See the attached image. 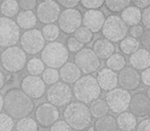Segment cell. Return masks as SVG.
<instances>
[{"label":"cell","mask_w":150,"mask_h":131,"mask_svg":"<svg viewBox=\"0 0 150 131\" xmlns=\"http://www.w3.org/2000/svg\"><path fill=\"white\" fill-rule=\"evenodd\" d=\"M5 84V77L4 75H3V73L1 71H0V89L4 86Z\"/></svg>","instance_id":"cell-49"},{"label":"cell","mask_w":150,"mask_h":131,"mask_svg":"<svg viewBox=\"0 0 150 131\" xmlns=\"http://www.w3.org/2000/svg\"><path fill=\"white\" fill-rule=\"evenodd\" d=\"M80 4L83 7L88 8V11H94V9H98L100 7H102L104 5V1L100 0V1H97V0H82L80 1Z\"/></svg>","instance_id":"cell-39"},{"label":"cell","mask_w":150,"mask_h":131,"mask_svg":"<svg viewBox=\"0 0 150 131\" xmlns=\"http://www.w3.org/2000/svg\"><path fill=\"white\" fill-rule=\"evenodd\" d=\"M13 126V119L6 114H0V131H11Z\"/></svg>","instance_id":"cell-37"},{"label":"cell","mask_w":150,"mask_h":131,"mask_svg":"<svg viewBox=\"0 0 150 131\" xmlns=\"http://www.w3.org/2000/svg\"><path fill=\"white\" fill-rule=\"evenodd\" d=\"M59 76H60V78L64 83L73 84L81 77V72L75 66L74 62H67L61 68L60 72H59Z\"/></svg>","instance_id":"cell-21"},{"label":"cell","mask_w":150,"mask_h":131,"mask_svg":"<svg viewBox=\"0 0 150 131\" xmlns=\"http://www.w3.org/2000/svg\"><path fill=\"white\" fill-rule=\"evenodd\" d=\"M88 131H95V128H94V127H90Z\"/></svg>","instance_id":"cell-51"},{"label":"cell","mask_w":150,"mask_h":131,"mask_svg":"<svg viewBox=\"0 0 150 131\" xmlns=\"http://www.w3.org/2000/svg\"><path fill=\"white\" fill-rule=\"evenodd\" d=\"M129 64L132 68L136 71H144L149 69L150 66V54L146 49H138L129 56Z\"/></svg>","instance_id":"cell-20"},{"label":"cell","mask_w":150,"mask_h":131,"mask_svg":"<svg viewBox=\"0 0 150 131\" xmlns=\"http://www.w3.org/2000/svg\"><path fill=\"white\" fill-rule=\"evenodd\" d=\"M59 117H60V112L58 108L48 102L40 104L35 111L36 122L44 128L52 126L56 121L59 120Z\"/></svg>","instance_id":"cell-14"},{"label":"cell","mask_w":150,"mask_h":131,"mask_svg":"<svg viewBox=\"0 0 150 131\" xmlns=\"http://www.w3.org/2000/svg\"><path fill=\"white\" fill-rule=\"evenodd\" d=\"M129 109L135 117H147L150 112V99L143 92L136 93L131 97Z\"/></svg>","instance_id":"cell-17"},{"label":"cell","mask_w":150,"mask_h":131,"mask_svg":"<svg viewBox=\"0 0 150 131\" xmlns=\"http://www.w3.org/2000/svg\"><path fill=\"white\" fill-rule=\"evenodd\" d=\"M127 26L118 15H111L105 20L102 27V34L104 39L112 42H120L127 34Z\"/></svg>","instance_id":"cell-6"},{"label":"cell","mask_w":150,"mask_h":131,"mask_svg":"<svg viewBox=\"0 0 150 131\" xmlns=\"http://www.w3.org/2000/svg\"><path fill=\"white\" fill-rule=\"evenodd\" d=\"M20 6L18 4V1L16 0H5L2 3H0V13H2L4 18L11 19L13 17H17L19 13Z\"/></svg>","instance_id":"cell-29"},{"label":"cell","mask_w":150,"mask_h":131,"mask_svg":"<svg viewBox=\"0 0 150 131\" xmlns=\"http://www.w3.org/2000/svg\"><path fill=\"white\" fill-rule=\"evenodd\" d=\"M42 81L44 82V84H48V85H52V84L57 83L60 79L59 76V72L56 69H44V71L42 72Z\"/></svg>","instance_id":"cell-36"},{"label":"cell","mask_w":150,"mask_h":131,"mask_svg":"<svg viewBox=\"0 0 150 131\" xmlns=\"http://www.w3.org/2000/svg\"><path fill=\"white\" fill-rule=\"evenodd\" d=\"M64 121L71 129L80 131L88 128L92 123V116L86 104L79 102H73L67 104L63 112Z\"/></svg>","instance_id":"cell-2"},{"label":"cell","mask_w":150,"mask_h":131,"mask_svg":"<svg viewBox=\"0 0 150 131\" xmlns=\"http://www.w3.org/2000/svg\"><path fill=\"white\" fill-rule=\"evenodd\" d=\"M132 4L134 5V6L135 7H137V8H147V7H149V5H150V1L149 0H137V1H133V2H132Z\"/></svg>","instance_id":"cell-48"},{"label":"cell","mask_w":150,"mask_h":131,"mask_svg":"<svg viewBox=\"0 0 150 131\" xmlns=\"http://www.w3.org/2000/svg\"><path fill=\"white\" fill-rule=\"evenodd\" d=\"M119 18L122 20V22L127 26L134 27L141 22V11L131 4L125 11H121V15Z\"/></svg>","instance_id":"cell-23"},{"label":"cell","mask_w":150,"mask_h":131,"mask_svg":"<svg viewBox=\"0 0 150 131\" xmlns=\"http://www.w3.org/2000/svg\"><path fill=\"white\" fill-rule=\"evenodd\" d=\"M104 4L106 5L107 9L112 13H121L132 4V1L129 0H107L104 2Z\"/></svg>","instance_id":"cell-34"},{"label":"cell","mask_w":150,"mask_h":131,"mask_svg":"<svg viewBox=\"0 0 150 131\" xmlns=\"http://www.w3.org/2000/svg\"><path fill=\"white\" fill-rule=\"evenodd\" d=\"M3 109L11 119L29 117L34 110V102L19 88L9 89L3 96Z\"/></svg>","instance_id":"cell-1"},{"label":"cell","mask_w":150,"mask_h":131,"mask_svg":"<svg viewBox=\"0 0 150 131\" xmlns=\"http://www.w3.org/2000/svg\"><path fill=\"white\" fill-rule=\"evenodd\" d=\"M92 50L95 52V54L99 60L100 58L101 60H107L109 56H111L114 53L115 47L110 41L104 39V38H100L94 43Z\"/></svg>","instance_id":"cell-22"},{"label":"cell","mask_w":150,"mask_h":131,"mask_svg":"<svg viewBox=\"0 0 150 131\" xmlns=\"http://www.w3.org/2000/svg\"><path fill=\"white\" fill-rule=\"evenodd\" d=\"M105 20H106V18H105L104 13L99 11V9L86 11L84 15H82L81 24H83V27H86L94 34L102 30Z\"/></svg>","instance_id":"cell-18"},{"label":"cell","mask_w":150,"mask_h":131,"mask_svg":"<svg viewBox=\"0 0 150 131\" xmlns=\"http://www.w3.org/2000/svg\"><path fill=\"white\" fill-rule=\"evenodd\" d=\"M0 57H1V52H0Z\"/></svg>","instance_id":"cell-52"},{"label":"cell","mask_w":150,"mask_h":131,"mask_svg":"<svg viewBox=\"0 0 150 131\" xmlns=\"http://www.w3.org/2000/svg\"><path fill=\"white\" fill-rule=\"evenodd\" d=\"M141 42L142 45L144 46V49L148 50L150 47V30H146L141 36Z\"/></svg>","instance_id":"cell-44"},{"label":"cell","mask_w":150,"mask_h":131,"mask_svg":"<svg viewBox=\"0 0 150 131\" xmlns=\"http://www.w3.org/2000/svg\"><path fill=\"white\" fill-rule=\"evenodd\" d=\"M50 131H72V129L64 120H58L50 126Z\"/></svg>","instance_id":"cell-40"},{"label":"cell","mask_w":150,"mask_h":131,"mask_svg":"<svg viewBox=\"0 0 150 131\" xmlns=\"http://www.w3.org/2000/svg\"><path fill=\"white\" fill-rule=\"evenodd\" d=\"M16 24H17L19 28L28 31V30L34 29V27L37 24V19H36V15L33 11H23L18 13Z\"/></svg>","instance_id":"cell-24"},{"label":"cell","mask_w":150,"mask_h":131,"mask_svg":"<svg viewBox=\"0 0 150 131\" xmlns=\"http://www.w3.org/2000/svg\"><path fill=\"white\" fill-rule=\"evenodd\" d=\"M129 33H131V37L135 38V39H137V38H140L142 36V34L144 33V29L143 27H141V26L137 25V26H134V27L131 28V30H129Z\"/></svg>","instance_id":"cell-45"},{"label":"cell","mask_w":150,"mask_h":131,"mask_svg":"<svg viewBox=\"0 0 150 131\" xmlns=\"http://www.w3.org/2000/svg\"><path fill=\"white\" fill-rule=\"evenodd\" d=\"M140 47V42L137 39L133 37H125L120 41L119 44V48H120L121 52L127 55H132L134 52H136Z\"/></svg>","instance_id":"cell-30"},{"label":"cell","mask_w":150,"mask_h":131,"mask_svg":"<svg viewBox=\"0 0 150 131\" xmlns=\"http://www.w3.org/2000/svg\"><path fill=\"white\" fill-rule=\"evenodd\" d=\"M57 3L60 5V7L63 6L67 9H72L79 4V1L77 0H59Z\"/></svg>","instance_id":"cell-42"},{"label":"cell","mask_w":150,"mask_h":131,"mask_svg":"<svg viewBox=\"0 0 150 131\" xmlns=\"http://www.w3.org/2000/svg\"><path fill=\"white\" fill-rule=\"evenodd\" d=\"M74 64L81 73L92 74L100 67V60L92 48H82L74 56Z\"/></svg>","instance_id":"cell-10"},{"label":"cell","mask_w":150,"mask_h":131,"mask_svg":"<svg viewBox=\"0 0 150 131\" xmlns=\"http://www.w3.org/2000/svg\"><path fill=\"white\" fill-rule=\"evenodd\" d=\"M22 49L27 54H37L43 49L45 45L41 32L37 29H32L26 31L20 37Z\"/></svg>","instance_id":"cell-11"},{"label":"cell","mask_w":150,"mask_h":131,"mask_svg":"<svg viewBox=\"0 0 150 131\" xmlns=\"http://www.w3.org/2000/svg\"><path fill=\"white\" fill-rule=\"evenodd\" d=\"M26 68H27V72L30 74V76H38L44 71V64L40 58L32 57L27 62Z\"/></svg>","instance_id":"cell-31"},{"label":"cell","mask_w":150,"mask_h":131,"mask_svg":"<svg viewBox=\"0 0 150 131\" xmlns=\"http://www.w3.org/2000/svg\"><path fill=\"white\" fill-rule=\"evenodd\" d=\"M96 80L100 89L105 91H110L117 87V74L107 68L98 72Z\"/></svg>","instance_id":"cell-19"},{"label":"cell","mask_w":150,"mask_h":131,"mask_svg":"<svg viewBox=\"0 0 150 131\" xmlns=\"http://www.w3.org/2000/svg\"><path fill=\"white\" fill-rule=\"evenodd\" d=\"M16 129L17 131H38V124L33 118L26 117L18 121Z\"/></svg>","instance_id":"cell-33"},{"label":"cell","mask_w":150,"mask_h":131,"mask_svg":"<svg viewBox=\"0 0 150 131\" xmlns=\"http://www.w3.org/2000/svg\"><path fill=\"white\" fill-rule=\"evenodd\" d=\"M141 21L147 30L150 29V7H147L141 13Z\"/></svg>","instance_id":"cell-43"},{"label":"cell","mask_w":150,"mask_h":131,"mask_svg":"<svg viewBox=\"0 0 150 131\" xmlns=\"http://www.w3.org/2000/svg\"><path fill=\"white\" fill-rule=\"evenodd\" d=\"M59 29L65 34H73L79 27H81L82 15L78 9H65L61 11L58 19Z\"/></svg>","instance_id":"cell-12"},{"label":"cell","mask_w":150,"mask_h":131,"mask_svg":"<svg viewBox=\"0 0 150 131\" xmlns=\"http://www.w3.org/2000/svg\"><path fill=\"white\" fill-rule=\"evenodd\" d=\"M95 131H117V125L113 116L106 115L97 119L95 122Z\"/></svg>","instance_id":"cell-26"},{"label":"cell","mask_w":150,"mask_h":131,"mask_svg":"<svg viewBox=\"0 0 150 131\" xmlns=\"http://www.w3.org/2000/svg\"><path fill=\"white\" fill-rule=\"evenodd\" d=\"M21 90L31 99H39L45 92V84L38 76H26L21 82Z\"/></svg>","instance_id":"cell-15"},{"label":"cell","mask_w":150,"mask_h":131,"mask_svg":"<svg viewBox=\"0 0 150 131\" xmlns=\"http://www.w3.org/2000/svg\"><path fill=\"white\" fill-rule=\"evenodd\" d=\"M18 4L22 9H24V11H32V9L35 8L36 0H20L18 1Z\"/></svg>","instance_id":"cell-41"},{"label":"cell","mask_w":150,"mask_h":131,"mask_svg":"<svg viewBox=\"0 0 150 131\" xmlns=\"http://www.w3.org/2000/svg\"><path fill=\"white\" fill-rule=\"evenodd\" d=\"M73 34H74L75 39L78 40V41L83 44V45L84 44L90 43L93 40V37H94V34L88 29H86V27H79Z\"/></svg>","instance_id":"cell-35"},{"label":"cell","mask_w":150,"mask_h":131,"mask_svg":"<svg viewBox=\"0 0 150 131\" xmlns=\"http://www.w3.org/2000/svg\"><path fill=\"white\" fill-rule=\"evenodd\" d=\"M115 121L117 128L120 129L121 131H132L137 126V119L129 112L120 113Z\"/></svg>","instance_id":"cell-25"},{"label":"cell","mask_w":150,"mask_h":131,"mask_svg":"<svg viewBox=\"0 0 150 131\" xmlns=\"http://www.w3.org/2000/svg\"><path fill=\"white\" fill-rule=\"evenodd\" d=\"M140 80L142 81V83L145 86H149L150 85V70L146 69L144 71H142V74L140 75Z\"/></svg>","instance_id":"cell-46"},{"label":"cell","mask_w":150,"mask_h":131,"mask_svg":"<svg viewBox=\"0 0 150 131\" xmlns=\"http://www.w3.org/2000/svg\"><path fill=\"white\" fill-rule=\"evenodd\" d=\"M141 80H140V74L138 71L133 69L132 67L125 66L117 76V84H119L122 89L127 90H135L140 86Z\"/></svg>","instance_id":"cell-16"},{"label":"cell","mask_w":150,"mask_h":131,"mask_svg":"<svg viewBox=\"0 0 150 131\" xmlns=\"http://www.w3.org/2000/svg\"><path fill=\"white\" fill-rule=\"evenodd\" d=\"M88 110H90L91 116L96 119L106 116L109 112V109L106 102H105V99H102V98H97L94 102H91V106H88Z\"/></svg>","instance_id":"cell-27"},{"label":"cell","mask_w":150,"mask_h":131,"mask_svg":"<svg viewBox=\"0 0 150 131\" xmlns=\"http://www.w3.org/2000/svg\"><path fill=\"white\" fill-rule=\"evenodd\" d=\"M45 91L48 104H52L56 108L69 104L73 97L72 89L64 82H57L52 85H50Z\"/></svg>","instance_id":"cell-7"},{"label":"cell","mask_w":150,"mask_h":131,"mask_svg":"<svg viewBox=\"0 0 150 131\" xmlns=\"http://www.w3.org/2000/svg\"><path fill=\"white\" fill-rule=\"evenodd\" d=\"M41 35L44 40L50 42H54L60 36V29L57 25L50 24V25H45L41 29Z\"/></svg>","instance_id":"cell-32"},{"label":"cell","mask_w":150,"mask_h":131,"mask_svg":"<svg viewBox=\"0 0 150 131\" xmlns=\"http://www.w3.org/2000/svg\"><path fill=\"white\" fill-rule=\"evenodd\" d=\"M72 93L78 102L86 104L99 98L101 89L94 76L86 75L74 83Z\"/></svg>","instance_id":"cell-3"},{"label":"cell","mask_w":150,"mask_h":131,"mask_svg":"<svg viewBox=\"0 0 150 131\" xmlns=\"http://www.w3.org/2000/svg\"><path fill=\"white\" fill-rule=\"evenodd\" d=\"M131 93L122 88H114L106 93L105 102L108 109L115 114L127 112L131 102Z\"/></svg>","instance_id":"cell-8"},{"label":"cell","mask_w":150,"mask_h":131,"mask_svg":"<svg viewBox=\"0 0 150 131\" xmlns=\"http://www.w3.org/2000/svg\"><path fill=\"white\" fill-rule=\"evenodd\" d=\"M20 28L16 22L7 18H0V47H11L19 42Z\"/></svg>","instance_id":"cell-9"},{"label":"cell","mask_w":150,"mask_h":131,"mask_svg":"<svg viewBox=\"0 0 150 131\" xmlns=\"http://www.w3.org/2000/svg\"><path fill=\"white\" fill-rule=\"evenodd\" d=\"M2 109H3V96L2 94L0 93V112L2 111Z\"/></svg>","instance_id":"cell-50"},{"label":"cell","mask_w":150,"mask_h":131,"mask_svg":"<svg viewBox=\"0 0 150 131\" xmlns=\"http://www.w3.org/2000/svg\"><path fill=\"white\" fill-rule=\"evenodd\" d=\"M67 50L73 53H77L79 50H81L83 48V44L80 43L78 40H76L74 37H69L67 39Z\"/></svg>","instance_id":"cell-38"},{"label":"cell","mask_w":150,"mask_h":131,"mask_svg":"<svg viewBox=\"0 0 150 131\" xmlns=\"http://www.w3.org/2000/svg\"><path fill=\"white\" fill-rule=\"evenodd\" d=\"M149 127H150V120L148 118L142 120L139 124L136 126L137 131H149Z\"/></svg>","instance_id":"cell-47"},{"label":"cell","mask_w":150,"mask_h":131,"mask_svg":"<svg viewBox=\"0 0 150 131\" xmlns=\"http://www.w3.org/2000/svg\"><path fill=\"white\" fill-rule=\"evenodd\" d=\"M44 66L50 69L62 68L69 60V51L61 42H50L41 50V58Z\"/></svg>","instance_id":"cell-4"},{"label":"cell","mask_w":150,"mask_h":131,"mask_svg":"<svg viewBox=\"0 0 150 131\" xmlns=\"http://www.w3.org/2000/svg\"><path fill=\"white\" fill-rule=\"evenodd\" d=\"M61 13V7L54 0H45L38 4L36 8V19L42 24L50 25L58 21Z\"/></svg>","instance_id":"cell-13"},{"label":"cell","mask_w":150,"mask_h":131,"mask_svg":"<svg viewBox=\"0 0 150 131\" xmlns=\"http://www.w3.org/2000/svg\"><path fill=\"white\" fill-rule=\"evenodd\" d=\"M106 66L107 69L111 70L113 72L121 71L127 66V62H125V58L122 54L116 52V53H113L112 55L107 58Z\"/></svg>","instance_id":"cell-28"},{"label":"cell","mask_w":150,"mask_h":131,"mask_svg":"<svg viewBox=\"0 0 150 131\" xmlns=\"http://www.w3.org/2000/svg\"><path fill=\"white\" fill-rule=\"evenodd\" d=\"M0 62L5 71L9 73H18L26 67L27 54L18 46L8 47L2 52Z\"/></svg>","instance_id":"cell-5"}]
</instances>
